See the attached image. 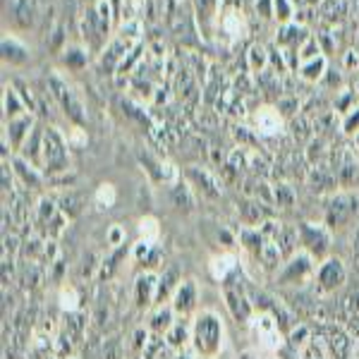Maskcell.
Instances as JSON below:
<instances>
[{"label": "cell", "mask_w": 359, "mask_h": 359, "mask_svg": "<svg viewBox=\"0 0 359 359\" xmlns=\"http://www.w3.org/2000/svg\"><path fill=\"white\" fill-rule=\"evenodd\" d=\"M194 355L201 359H216L225 345V326L218 311L201 309L192 321V343Z\"/></svg>", "instance_id": "cell-1"}, {"label": "cell", "mask_w": 359, "mask_h": 359, "mask_svg": "<svg viewBox=\"0 0 359 359\" xmlns=\"http://www.w3.org/2000/svg\"><path fill=\"white\" fill-rule=\"evenodd\" d=\"M69 142L57 127H43L41 137V170L43 175L55 177L69 170Z\"/></svg>", "instance_id": "cell-2"}, {"label": "cell", "mask_w": 359, "mask_h": 359, "mask_svg": "<svg viewBox=\"0 0 359 359\" xmlns=\"http://www.w3.org/2000/svg\"><path fill=\"white\" fill-rule=\"evenodd\" d=\"M359 218V192L357 189H340L326 199L323 206V223L331 230L345 228Z\"/></svg>", "instance_id": "cell-3"}, {"label": "cell", "mask_w": 359, "mask_h": 359, "mask_svg": "<svg viewBox=\"0 0 359 359\" xmlns=\"http://www.w3.org/2000/svg\"><path fill=\"white\" fill-rule=\"evenodd\" d=\"M249 294H252V302L257 306V314H269L285 335L299 323L294 311L283 302V299H278L273 292H266V290H259V287L249 285Z\"/></svg>", "instance_id": "cell-4"}, {"label": "cell", "mask_w": 359, "mask_h": 359, "mask_svg": "<svg viewBox=\"0 0 359 359\" xmlns=\"http://www.w3.org/2000/svg\"><path fill=\"white\" fill-rule=\"evenodd\" d=\"M316 259L311 257L309 252H304V249H297V252L292 254V257H287L285 262L280 264V271H278L276 280L278 285H304V283L314 280L316 276Z\"/></svg>", "instance_id": "cell-5"}, {"label": "cell", "mask_w": 359, "mask_h": 359, "mask_svg": "<svg viewBox=\"0 0 359 359\" xmlns=\"http://www.w3.org/2000/svg\"><path fill=\"white\" fill-rule=\"evenodd\" d=\"M299 230V245L304 252H309L316 262H323L326 257H331L333 247V230L326 223H314V221H302L297 225Z\"/></svg>", "instance_id": "cell-6"}, {"label": "cell", "mask_w": 359, "mask_h": 359, "mask_svg": "<svg viewBox=\"0 0 359 359\" xmlns=\"http://www.w3.org/2000/svg\"><path fill=\"white\" fill-rule=\"evenodd\" d=\"M233 278L223 283V302H225V306H228L230 316H233L235 321L240 323V326H249V323L254 321V316H257V306H254V302H252L249 285L247 287L245 285H237Z\"/></svg>", "instance_id": "cell-7"}, {"label": "cell", "mask_w": 359, "mask_h": 359, "mask_svg": "<svg viewBox=\"0 0 359 359\" xmlns=\"http://www.w3.org/2000/svg\"><path fill=\"white\" fill-rule=\"evenodd\" d=\"M347 276H350V269L340 257H326L323 262H318L316 276H314V285L321 294H333L335 290L347 283Z\"/></svg>", "instance_id": "cell-8"}, {"label": "cell", "mask_w": 359, "mask_h": 359, "mask_svg": "<svg viewBox=\"0 0 359 359\" xmlns=\"http://www.w3.org/2000/svg\"><path fill=\"white\" fill-rule=\"evenodd\" d=\"M314 338L323 345L326 355L331 359H347L352 352V338L343 326L335 323H321L314 328Z\"/></svg>", "instance_id": "cell-9"}, {"label": "cell", "mask_w": 359, "mask_h": 359, "mask_svg": "<svg viewBox=\"0 0 359 359\" xmlns=\"http://www.w3.org/2000/svg\"><path fill=\"white\" fill-rule=\"evenodd\" d=\"M48 86H50V94L60 103V108L65 111L67 118L77 127H82L86 123V111H84V103L79 101V96L74 94L72 86H67V82H62L57 74H53V77L48 79Z\"/></svg>", "instance_id": "cell-10"}, {"label": "cell", "mask_w": 359, "mask_h": 359, "mask_svg": "<svg viewBox=\"0 0 359 359\" xmlns=\"http://www.w3.org/2000/svg\"><path fill=\"white\" fill-rule=\"evenodd\" d=\"M249 331H252V335L257 338L259 347L266 352H278L287 340V335L280 331V326H278L269 314L254 316V321L249 323Z\"/></svg>", "instance_id": "cell-11"}, {"label": "cell", "mask_w": 359, "mask_h": 359, "mask_svg": "<svg viewBox=\"0 0 359 359\" xmlns=\"http://www.w3.org/2000/svg\"><path fill=\"white\" fill-rule=\"evenodd\" d=\"M158 273L154 271H142L135 278L132 285V302H135L137 311H149L156 306V294H158Z\"/></svg>", "instance_id": "cell-12"}, {"label": "cell", "mask_w": 359, "mask_h": 359, "mask_svg": "<svg viewBox=\"0 0 359 359\" xmlns=\"http://www.w3.org/2000/svg\"><path fill=\"white\" fill-rule=\"evenodd\" d=\"M340 189H357L359 184V156L352 147H343L338 151V163L333 168Z\"/></svg>", "instance_id": "cell-13"}, {"label": "cell", "mask_w": 359, "mask_h": 359, "mask_svg": "<svg viewBox=\"0 0 359 359\" xmlns=\"http://www.w3.org/2000/svg\"><path fill=\"white\" fill-rule=\"evenodd\" d=\"M184 180L192 184V189L196 194L206 196V199H221L223 196V182L213 175L211 170H206V168L189 165L187 170H184Z\"/></svg>", "instance_id": "cell-14"}, {"label": "cell", "mask_w": 359, "mask_h": 359, "mask_svg": "<svg viewBox=\"0 0 359 359\" xmlns=\"http://www.w3.org/2000/svg\"><path fill=\"white\" fill-rule=\"evenodd\" d=\"M34 127H36V123H34V115L32 113H25L20 115V118L10 120V123H5V144L10 142V151H22L27 144V139L32 137Z\"/></svg>", "instance_id": "cell-15"}, {"label": "cell", "mask_w": 359, "mask_h": 359, "mask_svg": "<svg viewBox=\"0 0 359 359\" xmlns=\"http://www.w3.org/2000/svg\"><path fill=\"white\" fill-rule=\"evenodd\" d=\"M196 302H199V287H196V283L192 278H184L170 299L172 309H175V314L180 318H187L196 309Z\"/></svg>", "instance_id": "cell-16"}, {"label": "cell", "mask_w": 359, "mask_h": 359, "mask_svg": "<svg viewBox=\"0 0 359 359\" xmlns=\"http://www.w3.org/2000/svg\"><path fill=\"white\" fill-rule=\"evenodd\" d=\"M237 213H240V221L245 223L247 228H259V225L271 218V211L266 208V201L257 199V196H249V199L242 201V204L237 206Z\"/></svg>", "instance_id": "cell-17"}, {"label": "cell", "mask_w": 359, "mask_h": 359, "mask_svg": "<svg viewBox=\"0 0 359 359\" xmlns=\"http://www.w3.org/2000/svg\"><path fill=\"white\" fill-rule=\"evenodd\" d=\"M177 321V314L175 309H172V304H156L151 309V314H149V331H151L154 335H161V338H165V333L170 331L172 326H175Z\"/></svg>", "instance_id": "cell-18"}, {"label": "cell", "mask_w": 359, "mask_h": 359, "mask_svg": "<svg viewBox=\"0 0 359 359\" xmlns=\"http://www.w3.org/2000/svg\"><path fill=\"white\" fill-rule=\"evenodd\" d=\"M13 170H15V175L20 177V182L25 184L27 189H41L43 187V182H46V175L41 170H39L36 165H32L27 158H22V156H15L13 161Z\"/></svg>", "instance_id": "cell-19"}, {"label": "cell", "mask_w": 359, "mask_h": 359, "mask_svg": "<svg viewBox=\"0 0 359 359\" xmlns=\"http://www.w3.org/2000/svg\"><path fill=\"white\" fill-rule=\"evenodd\" d=\"M170 201H172V206L182 213L196 211V192L192 189V184H189L187 180H175V182H172Z\"/></svg>", "instance_id": "cell-20"}, {"label": "cell", "mask_w": 359, "mask_h": 359, "mask_svg": "<svg viewBox=\"0 0 359 359\" xmlns=\"http://www.w3.org/2000/svg\"><path fill=\"white\" fill-rule=\"evenodd\" d=\"M306 182H309L311 192H316V194H321V192H335V189H338V180H335V175H333V168H328L326 163L311 165Z\"/></svg>", "instance_id": "cell-21"}, {"label": "cell", "mask_w": 359, "mask_h": 359, "mask_svg": "<svg viewBox=\"0 0 359 359\" xmlns=\"http://www.w3.org/2000/svg\"><path fill=\"white\" fill-rule=\"evenodd\" d=\"M208 271H211V276L216 278L218 283H225V280H230V278H233L237 271H240V266H237L235 254L223 252V254H216V257L211 259V264H208Z\"/></svg>", "instance_id": "cell-22"}, {"label": "cell", "mask_w": 359, "mask_h": 359, "mask_svg": "<svg viewBox=\"0 0 359 359\" xmlns=\"http://www.w3.org/2000/svg\"><path fill=\"white\" fill-rule=\"evenodd\" d=\"M254 123H257L259 135H278L283 130V113H278V108H259V113L254 115Z\"/></svg>", "instance_id": "cell-23"}, {"label": "cell", "mask_w": 359, "mask_h": 359, "mask_svg": "<svg viewBox=\"0 0 359 359\" xmlns=\"http://www.w3.org/2000/svg\"><path fill=\"white\" fill-rule=\"evenodd\" d=\"M180 283H182V276H180V271L175 269V266L165 269L158 278V294H156V304H168V299H172V294H175Z\"/></svg>", "instance_id": "cell-24"}, {"label": "cell", "mask_w": 359, "mask_h": 359, "mask_svg": "<svg viewBox=\"0 0 359 359\" xmlns=\"http://www.w3.org/2000/svg\"><path fill=\"white\" fill-rule=\"evenodd\" d=\"M3 57H5V62L20 67V65H25V62L29 60V48L20 41V39L5 34V36H3Z\"/></svg>", "instance_id": "cell-25"}, {"label": "cell", "mask_w": 359, "mask_h": 359, "mask_svg": "<svg viewBox=\"0 0 359 359\" xmlns=\"http://www.w3.org/2000/svg\"><path fill=\"white\" fill-rule=\"evenodd\" d=\"M3 111H5V120H8V123L27 113L25 98L20 96V91H17L15 86H5V91H3Z\"/></svg>", "instance_id": "cell-26"}, {"label": "cell", "mask_w": 359, "mask_h": 359, "mask_svg": "<svg viewBox=\"0 0 359 359\" xmlns=\"http://www.w3.org/2000/svg\"><path fill=\"white\" fill-rule=\"evenodd\" d=\"M187 343H192V323H187L182 318V321H175V326L165 333V345L180 352Z\"/></svg>", "instance_id": "cell-27"}, {"label": "cell", "mask_w": 359, "mask_h": 359, "mask_svg": "<svg viewBox=\"0 0 359 359\" xmlns=\"http://www.w3.org/2000/svg\"><path fill=\"white\" fill-rule=\"evenodd\" d=\"M55 204H57V208H60V211L69 218V221L79 218V216H82V211H84V199H82V194L72 192V189H67V192L62 194L60 199L55 201Z\"/></svg>", "instance_id": "cell-28"}, {"label": "cell", "mask_w": 359, "mask_h": 359, "mask_svg": "<svg viewBox=\"0 0 359 359\" xmlns=\"http://www.w3.org/2000/svg\"><path fill=\"white\" fill-rule=\"evenodd\" d=\"M57 213H60V208H57L55 201L48 199V196H43V199H39V204H36V218H34V223L46 233V228L53 223V218Z\"/></svg>", "instance_id": "cell-29"}, {"label": "cell", "mask_w": 359, "mask_h": 359, "mask_svg": "<svg viewBox=\"0 0 359 359\" xmlns=\"http://www.w3.org/2000/svg\"><path fill=\"white\" fill-rule=\"evenodd\" d=\"M151 331H149V326H137L135 331H132V335H130V345H127V350L132 352V357L135 359H139L147 352V347H149V343H151Z\"/></svg>", "instance_id": "cell-30"}, {"label": "cell", "mask_w": 359, "mask_h": 359, "mask_svg": "<svg viewBox=\"0 0 359 359\" xmlns=\"http://www.w3.org/2000/svg\"><path fill=\"white\" fill-rule=\"evenodd\" d=\"M125 259V247H118V249H113L108 257H103V262H101V269H98V280H111V278L115 276V271H118V266L120 262Z\"/></svg>", "instance_id": "cell-31"}, {"label": "cell", "mask_w": 359, "mask_h": 359, "mask_svg": "<svg viewBox=\"0 0 359 359\" xmlns=\"http://www.w3.org/2000/svg\"><path fill=\"white\" fill-rule=\"evenodd\" d=\"M94 201L101 208H113L115 201H118V189H115V184H111V182L98 184L96 192H94Z\"/></svg>", "instance_id": "cell-32"}, {"label": "cell", "mask_w": 359, "mask_h": 359, "mask_svg": "<svg viewBox=\"0 0 359 359\" xmlns=\"http://www.w3.org/2000/svg\"><path fill=\"white\" fill-rule=\"evenodd\" d=\"M294 201H297V194H294V189L290 187V184L278 182L273 187V204L280 206V208H292Z\"/></svg>", "instance_id": "cell-33"}, {"label": "cell", "mask_w": 359, "mask_h": 359, "mask_svg": "<svg viewBox=\"0 0 359 359\" xmlns=\"http://www.w3.org/2000/svg\"><path fill=\"white\" fill-rule=\"evenodd\" d=\"M311 338H314V328H309L306 323H297V326L287 333V343H290L292 347H297V350L304 345H309Z\"/></svg>", "instance_id": "cell-34"}, {"label": "cell", "mask_w": 359, "mask_h": 359, "mask_svg": "<svg viewBox=\"0 0 359 359\" xmlns=\"http://www.w3.org/2000/svg\"><path fill=\"white\" fill-rule=\"evenodd\" d=\"M323 69H326V60L318 55V57H311V60L302 62V69H299V74H302L306 82H316V79L323 74Z\"/></svg>", "instance_id": "cell-35"}, {"label": "cell", "mask_w": 359, "mask_h": 359, "mask_svg": "<svg viewBox=\"0 0 359 359\" xmlns=\"http://www.w3.org/2000/svg\"><path fill=\"white\" fill-rule=\"evenodd\" d=\"M60 306H62V311L65 314H69V311H82L79 309V292H77V287H72V285H62L60 287Z\"/></svg>", "instance_id": "cell-36"}, {"label": "cell", "mask_w": 359, "mask_h": 359, "mask_svg": "<svg viewBox=\"0 0 359 359\" xmlns=\"http://www.w3.org/2000/svg\"><path fill=\"white\" fill-rule=\"evenodd\" d=\"M161 235L158 221L154 216H144L139 218V240H147V242H156Z\"/></svg>", "instance_id": "cell-37"}, {"label": "cell", "mask_w": 359, "mask_h": 359, "mask_svg": "<svg viewBox=\"0 0 359 359\" xmlns=\"http://www.w3.org/2000/svg\"><path fill=\"white\" fill-rule=\"evenodd\" d=\"M103 359H125V343L120 340V335H111L103 340Z\"/></svg>", "instance_id": "cell-38"}, {"label": "cell", "mask_w": 359, "mask_h": 359, "mask_svg": "<svg viewBox=\"0 0 359 359\" xmlns=\"http://www.w3.org/2000/svg\"><path fill=\"white\" fill-rule=\"evenodd\" d=\"M340 309H343V316L347 321H355L359 326V290L347 294L343 299V304H340Z\"/></svg>", "instance_id": "cell-39"}, {"label": "cell", "mask_w": 359, "mask_h": 359, "mask_svg": "<svg viewBox=\"0 0 359 359\" xmlns=\"http://www.w3.org/2000/svg\"><path fill=\"white\" fill-rule=\"evenodd\" d=\"M101 262H103V257H98L94 249H91V252H86V254H84V259H82V269H79V276H82V278H91L94 273L98 276Z\"/></svg>", "instance_id": "cell-40"}, {"label": "cell", "mask_w": 359, "mask_h": 359, "mask_svg": "<svg viewBox=\"0 0 359 359\" xmlns=\"http://www.w3.org/2000/svg\"><path fill=\"white\" fill-rule=\"evenodd\" d=\"M357 91H340L338 96H335V111H338L340 115H347L355 111V103H357Z\"/></svg>", "instance_id": "cell-41"}, {"label": "cell", "mask_w": 359, "mask_h": 359, "mask_svg": "<svg viewBox=\"0 0 359 359\" xmlns=\"http://www.w3.org/2000/svg\"><path fill=\"white\" fill-rule=\"evenodd\" d=\"M17 254H22V240L15 233L3 235V257L17 259Z\"/></svg>", "instance_id": "cell-42"}, {"label": "cell", "mask_w": 359, "mask_h": 359, "mask_svg": "<svg viewBox=\"0 0 359 359\" xmlns=\"http://www.w3.org/2000/svg\"><path fill=\"white\" fill-rule=\"evenodd\" d=\"M323 142L321 139H311L309 149H306V158H309L311 165H321L323 163Z\"/></svg>", "instance_id": "cell-43"}, {"label": "cell", "mask_w": 359, "mask_h": 359, "mask_svg": "<svg viewBox=\"0 0 359 359\" xmlns=\"http://www.w3.org/2000/svg\"><path fill=\"white\" fill-rule=\"evenodd\" d=\"M350 266L355 273H359V221L355 225V233H352V240H350Z\"/></svg>", "instance_id": "cell-44"}, {"label": "cell", "mask_w": 359, "mask_h": 359, "mask_svg": "<svg viewBox=\"0 0 359 359\" xmlns=\"http://www.w3.org/2000/svg\"><path fill=\"white\" fill-rule=\"evenodd\" d=\"M106 242L111 245L113 249H118V247H123L125 245V228L123 225H111V230L106 233Z\"/></svg>", "instance_id": "cell-45"}, {"label": "cell", "mask_w": 359, "mask_h": 359, "mask_svg": "<svg viewBox=\"0 0 359 359\" xmlns=\"http://www.w3.org/2000/svg\"><path fill=\"white\" fill-rule=\"evenodd\" d=\"M343 132L350 137H355L359 132V108H355L352 113L343 115Z\"/></svg>", "instance_id": "cell-46"}, {"label": "cell", "mask_w": 359, "mask_h": 359, "mask_svg": "<svg viewBox=\"0 0 359 359\" xmlns=\"http://www.w3.org/2000/svg\"><path fill=\"white\" fill-rule=\"evenodd\" d=\"M65 62L69 67H74V69H79L84 65V60H79V55H82V50H77V48H69V50H65ZM84 57V55H82Z\"/></svg>", "instance_id": "cell-47"}, {"label": "cell", "mask_w": 359, "mask_h": 359, "mask_svg": "<svg viewBox=\"0 0 359 359\" xmlns=\"http://www.w3.org/2000/svg\"><path fill=\"white\" fill-rule=\"evenodd\" d=\"M154 359H175V350H172V347H168V345H163L154 355Z\"/></svg>", "instance_id": "cell-48"}, {"label": "cell", "mask_w": 359, "mask_h": 359, "mask_svg": "<svg viewBox=\"0 0 359 359\" xmlns=\"http://www.w3.org/2000/svg\"><path fill=\"white\" fill-rule=\"evenodd\" d=\"M280 8V20H287L290 17V5H287V0H276V10Z\"/></svg>", "instance_id": "cell-49"}, {"label": "cell", "mask_w": 359, "mask_h": 359, "mask_svg": "<svg viewBox=\"0 0 359 359\" xmlns=\"http://www.w3.org/2000/svg\"><path fill=\"white\" fill-rule=\"evenodd\" d=\"M175 359H192V357H189L187 352H180V355H175Z\"/></svg>", "instance_id": "cell-50"}, {"label": "cell", "mask_w": 359, "mask_h": 359, "mask_svg": "<svg viewBox=\"0 0 359 359\" xmlns=\"http://www.w3.org/2000/svg\"><path fill=\"white\" fill-rule=\"evenodd\" d=\"M355 144H357V149H359V132H357V135H355Z\"/></svg>", "instance_id": "cell-51"}, {"label": "cell", "mask_w": 359, "mask_h": 359, "mask_svg": "<svg viewBox=\"0 0 359 359\" xmlns=\"http://www.w3.org/2000/svg\"><path fill=\"white\" fill-rule=\"evenodd\" d=\"M309 359H326V357H309Z\"/></svg>", "instance_id": "cell-52"}, {"label": "cell", "mask_w": 359, "mask_h": 359, "mask_svg": "<svg viewBox=\"0 0 359 359\" xmlns=\"http://www.w3.org/2000/svg\"><path fill=\"white\" fill-rule=\"evenodd\" d=\"M357 89H359V82H357ZM357 94H359V91H357Z\"/></svg>", "instance_id": "cell-53"}, {"label": "cell", "mask_w": 359, "mask_h": 359, "mask_svg": "<svg viewBox=\"0 0 359 359\" xmlns=\"http://www.w3.org/2000/svg\"><path fill=\"white\" fill-rule=\"evenodd\" d=\"M269 359H278V357H269Z\"/></svg>", "instance_id": "cell-54"}, {"label": "cell", "mask_w": 359, "mask_h": 359, "mask_svg": "<svg viewBox=\"0 0 359 359\" xmlns=\"http://www.w3.org/2000/svg\"><path fill=\"white\" fill-rule=\"evenodd\" d=\"M69 359H74V357H69Z\"/></svg>", "instance_id": "cell-55"}]
</instances>
